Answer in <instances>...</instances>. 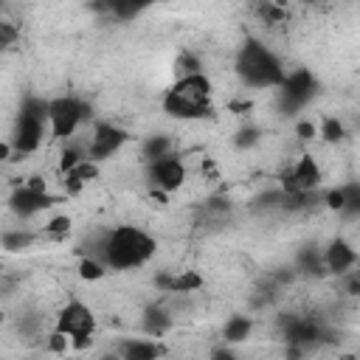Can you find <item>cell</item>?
Segmentation results:
<instances>
[{"instance_id":"6da1fadb","label":"cell","mask_w":360,"mask_h":360,"mask_svg":"<svg viewBox=\"0 0 360 360\" xmlns=\"http://www.w3.org/2000/svg\"><path fill=\"white\" fill-rule=\"evenodd\" d=\"M84 253L101 259L107 270H138L158 253V239L138 225H115L98 231Z\"/></svg>"},{"instance_id":"7a4b0ae2","label":"cell","mask_w":360,"mask_h":360,"mask_svg":"<svg viewBox=\"0 0 360 360\" xmlns=\"http://www.w3.org/2000/svg\"><path fill=\"white\" fill-rule=\"evenodd\" d=\"M166 115L180 121H202L214 118V84L202 70L180 73L160 98Z\"/></svg>"},{"instance_id":"3957f363","label":"cell","mask_w":360,"mask_h":360,"mask_svg":"<svg viewBox=\"0 0 360 360\" xmlns=\"http://www.w3.org/2000/svg\"><path fill=\"white\" fill-rule=\"evenodd\" d=\"M233 70H236L239 82L250 90H276L287 73L281 56L256 37H248L239 45L236 59H233Z\"/></svg>"},{"instance_id":"277c9868","label":"cell","mask_w":360,"mask_h":360,"mask_svg":"<svg viewBox=\"0 0 360 360\" xmlns=\"http://www.w3.org/2000/svg\"><path fill=\"white\" fill-rule=\"evenodd\" d=\"M48 135V98L42 96H25L20 104V112L14 118V129H11V149L14 158L22 155H34L42 141Z\"/></svg>"},{"instance_id":"5b68a950","label":"cell","mask_w":360,"mask_h":360,"mask_svg":"<svg viewBox=\"0 0 360 360\" xmlns=\"http://www.w3.org/2000/svg\"><path fill=\"white\" fill-rule=\"evenodd\" d=\"M90 118H93V107L73 93L48 98V135L56 141L73 138Z\"/></svg>"},{"instance_id":"8992f818","label":"cell","mask_w":360,"mask_h":360,"mask_svg":"<svg viewBox=\"0 0 360 360\" xmlns=\"http://www.w3.org/2000/svg\"><path fill=\"white\" fill-rule=\"evenodd\" d=\"M96 312L82 301V298H70L59 307L56 318H53V329L62 332L68 340H70V349L82 352L93 343V335H96Z\"/></svg>"},{"instance_id":"52a82bcc","label":"cell","mask_w":360,"mask_h":360,"mask_svg":"<svg viewBox=\"0 0 360 360\" xmlns=\"http://www.w3.org/2000/svg\"><path fill=\"white\" fill-rule=\"evenodd\" d=\"M56 202H59V197L48 191V183H45L39 174H31L28 180L17 183V186L11 188V194L6 197V205H8V211H11L17 219H34V217H39L42 211L53 208Z\"/></svg>"},{"instance_id":"ba28073f","label":"cell","mask_w":360,"mask_h":360,"mask_svg":"<svg viewBox=\"0 0 360 360\" xmlns=\"http://www.w3.org/2000/svg\"><path fill=\"white\" fill-rule=\"evenodd\" d=\"M276 90H278V110L284 115H298L318 96V79L312 70L295 68V70L284 73V79Z\"/></svg>"},{"instance_id":"9c48e42d","label":"cell","mask_w":360,"mask_h":360,"mask_svg":"<svg viewBox=\"0 0 360 360\" xmlns=\"http://www.w3.org/2000/svg\"><path fill=\"white\" fill-rule=\"evenodd\" d=\"M281 332L284 340L290 343V354H301L304 349L329 338V329L315 315H301V312H287L281 318Z\"/></svg>"},{"instance_id":"30bf717a","label":"cell","mask_w":360,"mask_h":360,"mask_svg":"<svg viewBox=\"0 0 360 360\" xmlns=\"http://www.w3.org/2000/svg\"><path fill=\"white\" fill-rule=\"evenodd\" d=\"M132 135L121 127V124H112V121H93L90 127V135L84 138V149H87V158L96 160V163H104L110 160L112 155H118L127 141Z\"/></svg>"},{"instance_id":"8fae6325","label":"cell","mask_w":360,"mask_h":360,"mask_svg":"<svg viewBox=\"0 0 360 360\" xmlns=\"http://www.w3.org/2000/svg\"><path fill=\"white\" fill-rule=\"evenodd\" d=\"M146 180L152 186V191H160V194H172L177 188H183L188 172H186V163L177 152H169V155H160L155 160H146Z\"/></svg>"},{"instance_id":"7c38bea8","label":"cell","mask_w":360,"mask_h":360,"mask_svg":"<svg viewBox=\"0 0 360 360\" xmlns=\"http://www.w3.org/2000/svg\"><path fill=\"white\" fill-rule=\"evenodd\" d=\"M278 180H281V191H287V194H307V191H315L321 186L323 172H321L318 160L309 152H304L292 166H287L281 172Z\"/></svg>"},{"instance_id":"4fadbf2b","label":"cell","mask_w":360,"mask_h":360,"mask_svg":"<svg viewBox=\"0 0 360 360\" xmlns=\"http://www.w3.org/2000/svg\"><path fill=\"white\" fill-rule=\"evenodd\" d=\"M321 262H323V273H332V276H343L346 270H352L357 264V250L352 242L346 239H332L323 250H321Z\"/></svg>"},{"instance_id":"5bb4252c","label":"cell","mask_w":360,"mask_h":360,"mask_svg":"<svg viewBox=\"0 0 360 360\" xmlns=\"http://www.w3.org/2000/svg\"><path fill=\"white\" fill-rule=\"evenodd\" d=\"M160 0H93V8L118 20V22H127V20H135L141 17L143 11H149L152 6H158Z\"/></svg>"},{"instance_id":"9a60e30c","label":"cell","mask_w":360,"mask_h":360,"mask_svg":"<svg viewBox=\"0 0 360 360\" xmlns=\"http://www.w3.org/2000/svg\"><path fill=\"white\" fill-rule=\"evenodd\" d=\"M118 354L124 360H155L166 354V346L158 338H124L118 343Z\"/></svg>"},{"instance_id":"2e32d148","label":"cell","mask_w":360,"mask_h":360,"mask_svg":"<svg viewBox=\"0 0 360 360\" xmlns=\"http://www.w3.org/2000/svg\"><path fill=\"white\" fill-rule=\"evenodd\" d=\"M141 329H143V335H149V338H163V335L172 329V315H169L163 307L152 304V307H146L143 315H141Z\"/></svg>"},{"instance_id":"e0dca14e","label":"cell","mask_w":360,"mask_h":360,"mask_svg":"<svg viewBox=\"0 0 360 360\" xmlns=\"http://www.w3.org/2000/svg\"><path fill=\"white\" fill-rule=\"evenodd\" d=\"M34 242H37V233L28 228H8L0 233V248L8 253H22V250L34 248Z\"/></svg>"},{"instance_id":"ac0fdd59","label":"cell","mask_w":360,"mask_h":360,"mask_svg":"<svg viewBox=\"0 0 360 360\" xmlns=\"http://www.w3.org/2000/svg\"><path fill=\"white\" fill-rule=\"evenodd\" d=\"M169 152H174V141L166 132H155V135H146L141 141V160L143 163L146 160H155L160 155H169Z\"/></svg>"},{"instance_id":"d6986e66","label":"cell","mask_w":360,"mask_h":360,"mask_svg":"<svg viewBox=\"0 0 360 360\" xmlns=\"http://www.w3.org/2000/svg\"><path fill=\"white\" fill-rule=\"evenodd\" d=\"M250 332H253L250 315H231L222 326V340L225 343H242V340L250 338Z\"/></svg>"},{"instance_id":"ffe728a7","label":"cell","mask_w":360,"mask_h":360,"mask_svg":"<svg viewBox=\"0 0 360 360\" xmlns=\"http://www.w3.org/2000/svg\"><path fill=\"white\" fill-rule=\"evenodd\" d=\"M295 273H307V276H323V262H321V250H315V245H307L295 253Z\"/></svg>"},{"instance_id":"44dd1931","label":"cell","mask_w":360,"mask_h":360,"mask_svg":"<svg viewBox=\"0 0 360 360\" xmlns=\"http://www.w3.org/2000/svg\"><path fill=\"white\" fill-rule=\"evenodd\" d=\"M87 158V149H84V141L79 143V141H73V138H68L65 141V146H62V152H59V174H65V172H70L73 166H79L82 160Z\"/></svg>"},{"instance_id":"7402d4cb","label":"cell","mask_w":360,"mask_h":360,"mask_svg":"<svg viewBox=\"0 0 360 360\" xmlns=\"http://www.w3.org/2000/svg\"><path fill=\"white\" fill-rule=\"evenodd\" d=\"M197 290H202V276H200V273H194V270H180V273H172L169 292L188 295V292H197Z\"/></svg>"},{"instance_id":"603a6c76","label":"cell","mask_w":360,"mask_h":360,"mask_svg":"<svg viewBox=\"0 0 360 360\" xmlns=\"http://www.w3.org/2000/svg\"><path fill=\"white\" fill-rule=\"evenodd\" d=\"M76 273H79L82 281H101L110 270H107V264H104L101 259L82 253V256H79V264H76Z\"/></svg>"},{"instance_id":"cb8c5ba5","label":"cell","mask_w":360,"mask_h":360,"mask_svg":"<svg viewBox=\"0 0 360 360\" xmlns=\"http://www.w3.org/2000/svg\"><path fill=\"white\" fill-rule=\"evenodd\" d=\"M318 138L323 143H340L346 138V127L338 115H323L321 124H318Z\"/></svg>"},{"instance_id":"d4e9b609","label":"cell","mask_w":360,"mask_h":360,"mask_svg":"<svg viewBox=\"0 0 360 360\" xmlns=\"http://www.w3.org/2000/svg\"><path fill=\"white\" fill-rule=\"evenodd\" d=\"M70 228H73V219H70L68 214H53V217L42 225V236H45V239H53V242H62V239H68Z\"/></svg>"},{"instance_id":"484cf974","label":"cell","mask_w":360,"mask_h":360,"mask_svg":"<svg viewBox=\"0 0 360 360\" xmlns=\"http://www.w3.org/2000/svg\"><path fill=\"white\" fill-rule=\"evenodd\" d=\"M256 14L262 17V22H267V25H278V22H284L287 8H284V6H278L276 0H259Z\"/></svg>"},{"instance_id":"4316f807","label":"cell","mask_w":360,"mask_h":360,"mask_svg":"<svg viewBox=\"0 0 360 360\" xmlns=\"http://www.w3.org/2000/svg\"><path fill=\"white\" fill-rule=\"evenodd\" d=\"M343 191H346V202H343L340 214L346 219H357L360 217V183H346Z\"/></svg>"},{"instance_id":"83f0119b","label":"cell","mask_w":360,"mask_h":360,"mask_svg":"<svg viewBox=\"0 0 360 360\" xmlns=\"http://www.w3.org/2000/svg\"><path fill=\"white\" fill-rule=\"evenodd\" d=\"M98 166H101V163H96V160L84 158L79 166H73V169H70V174H76V177H79L84 186H87L90 180H96V177H98Z\"/></svg>"},{"instance_id":"f1b7e54d","label":"cell","mask_w":360,"mask_h":360,"mask_svg":"<svg viewBox=\"0 0 360 360\" xmlns=\"http://www.w3.org/2000/svg\"><path fill=\"white\" fill-rule=\"evenodd\" d=\"M259 138H262V132L256 129V127H242L239 132H236V138H233V143H236V149H250V146H256L259 143Z\"/></svg>"},{"instance_id":"f546056e","label":"cell","mask_w":360,"mask_h":360,"mask_svg":"<svg viewBox=\"0 0 360 360\" xmlns=\"http://www.w3.org/2000/svg\"><path fill=\"white\" fill-rule=\"evenodd\" d=\"M321 202L329 208V211H343V202H346V191H343V186H335V188H329V191H323V197H321Z\"/></svg>"},{"instance_id":"4dcf8cb0","label":"cell","mask_w":360,"mask_h":360,"mask_svg":"<svg viewBox=\"0 0 360 360\" xmlns=\"http://www.w3.org/2000/svg\"><path fill=\"white\" fill-rule=\"evenodd\" d=\"M295 138L304 141V143L315 141V138H318V124L309 121V118H298V121H295Z\"/></svg>"},{"instance_id":"1f68e13d","label":"cell","mask_w":360,"mask_h":360,"mask_svg":"<svg viewBox=\"0 0 360 360\" xmlns=\"http://www.w3.org/2000/svg\"><path fill=\"white\" fill-rule=\"evenodd\" d=\"M17 39H20V28H17L14 22H6V20H0V51H3V48H11V45H17Z\"/></svg>"},{"instance_id":"d6a6232c","label":"cell","mask_w":360,"mask_h":360,"mask_svg":"<svg viewBox=\"0 0 360 360\" xmlns=\"http://www.w3.org/2000/svg\"><path fill=\"white\" fill-rule=\"evenodd\" d=\"M340 281H343V290H346V295H360V273L352 267V270H346L343 276H338Z\"/></svg>"},{"instance_id":"836d02e7","label":"cell","mask_w":360,"mask_h":360,"mask_svg":"<svg viewBox=\"0 0 360 360\" xmlns=\"http://www.w3.org/2000/svg\"><path fill=\"white\" fill-rule=\"evenodd\" d=\"M45 349H48V352H68V349H70V340H68L62 332L53 329V332L48 335V340H45Z\"/></svg>"},{"instance_id":"e575fe53","label":"cell","mask_w":360,"mask_h":360,"mask_svg":"<svg viewBox=\"0 0 360 360\" xmlns=\"http://www.w3.org/2000/svg\"><path fill=\"white\" fill-rule=\"evenodd\" d=\"M177 70H180V73H191V70H202V65H200V59H197V56L183 53V56L177 59Z\"/></svg>"},{"instance_id":"d590c367","label":"cell","mask_w":360,"mask_h":360,"mask_svg":"<svg viewBox=\"0 0 360 360\" xmlns=\"http://www.w3.org/2000/svg\"><path fill=\"white\" fill-rule=\"evenodd\" d=\"M205 211H208V214H228V211H231V202H228L225 197H211V200L205 202Z\"/></svg>"},{"instance_id":"8d00e7d4","label":"cell","mask_w":360,"mask_h":360,"mask_svg":"<svg viewBox=\"0 0 360 360\" xmlns=\"http://www.w3.org/2000/svg\"><path fill=\"white\" fill-rule=\"evenodd\" d=\"M11 158H14L11 143H8V141H0V163H6V160H11Z\"/></svg>"},{"instance_id":"74e56055","label":"cell","mask_w":360,"mask_h":360,"mask_svg":"<svg viewBox=\"0 0 360 360\" xmlns=\"http://www.w3.org/2000/svg\"><path fill=\"white\" fill-rule=\"evenodd\" d=\"M3 6H6V0H0V11H3Z\"/></svg>"},{"instance_id":"f35d334b","label":"cell","mask_w":360,"mask_h":360,"mask_svg":"<svg viewBox=\"0 0 360 360\" xmlns=\"http://www.w3.org/2000/svg\"><path fill=\"white\" fill-rule=\"evenodd\" d=\"M301 3H318V0H301Z\"/></svg>"}]
</instances>
